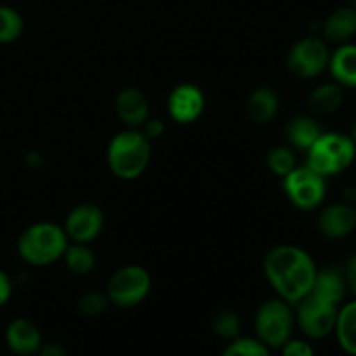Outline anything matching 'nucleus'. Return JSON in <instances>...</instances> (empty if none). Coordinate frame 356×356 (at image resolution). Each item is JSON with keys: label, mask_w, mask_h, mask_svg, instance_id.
I'll return each instance as SVG.
<instances>
[{"label": "nucleus", "mask_w": 356, "mask_h": 356, "mask_svg": "<svg viewBox=\"0 0 356 356\" xmlns=\"http://www.w3.org/2000/svg\"><path fill=\"white\" fill-rule=\"evenodd\" d=\"M263 270L280 299L298 305L312 292L318 268L306 250L296 245H278L264 256Z\"/></svg>", "instance_id": "nucleus-1"}, {"label": "nucleus", "mask_w": 356, "mask_h": 356, "mask_svg": "<svg viewBox=\"0 0 356 356\" xmlns=\"http://www.w3.org/2000/svg\"><path fill=\"white\" fill-rule=\"evenodd\" d=\"M106 156L108 167L118 179H138L152 160V141L139 129H127L113 136Z\"/></svg>", "instance_id": "nucleus-2"}, {"label": "nucleus", "mask_w": 356, "mask_h": 356, "mask_svg": "<svg viewBox=\"0 0 356 356\" xmlns=\"http://www.w3.org/2000/svg\"><path fill=\"white\" fill-rule=\"evenodd\" d=\"M68 247L65 229L52 222H35L21 233L17 252L31 266H47L61 259Z\"/></svg>", "instance_id": "nucleus-3"}, {"label": "nucleus", "mask_w": 356, "mask_h": 356, "mask_svg": "<svg viewBox=\"0 0 356 356\" xmlns=\"http://www.w3.org/2000/svg\"><path fill=\"white\" fill-rule=\"evenodd\" d=\"M306 155V165L309 169L323 177L336 176L353 165L356 145L351 136L344 132H322Z\"/></svg>", "instance_id": "nucleus-4"}, {"label": "nucleus", "mask_w": 356, "mask_h": 356, "mask_svg": "<svg viewBox=\"0 0 356 356\" xmlns=\"http://www.w3.org/2000/svg\"><path fill=\"white\" fill-rule=\"evenodd\" d=\"M294 313L284 299H268L257 308L254 316L256 337L270 350H280L292 337L294 330Z\"/></svg>", "instance_id": "nucleus-5"}, {"label": "nucleus", "mask_w": 356, "mask_h": 356, "mask_svg": "<svg viewBox=\"0 0 356 356\" xmlns=\"http://www.w3.org/2000/svg\"><path fill=\"white\" fill-rule=\"evenodd\" d=\"M149 291H152V277L148 271L136 264H129L111 275L106 296L111 305L118 308H134L148 298Z\"/></svg>", "instance_id": "nucleus-6"}, {"label": "nucleus", "mask_w": 356, "mask_h": 356, "mask_svg": "<svg viewBox=\"0 0 356 356\" xmlns=\"http://www.w3.org/2000/svg\"><path fill=\"white\" fill-rule=\"evenodd\" d=\"M339 306L309 292L298 302L296 323L308 339H323L334 332Z\"/></svg>", "instance_id": "nucleus-7"}, {"label": "nucleus", "mask_w": 356, "mask_h": 356, "mask_svg": "<svg viewBox=\"0 0 356 356\" xmlns=\"http://www.w3.org/2000/svg\"><path fill=\"white\" fill-rule=\"evenodd\" d=\"M284 191L291 204L299 211H315L323 204L327 195L325 177L308 165L296 167L284 177Z\"/></svg>", "instance_id": "nucleus-8"}, {"label": "nucleus", "mask_w": 356, "mask_h": 356, "mask_svg": "<svg viewBox=\"0 0 356 356\" xmlns=\"http://www.w3.org/2000/svg\"><path fill=\"white\" fill-rule=\"evenodd\" d=\"M330 51L323 38L305 37L287 54V68L298 79H315L329 68Z\"/></svg>", "instance_id": "nucleus-9"}, {"label": "nucleus", "mask_w": 356, "mask_h": 356, "mask_svg": "<svg viewBox=\"0 0 356 356\" xmlns=\"http://www.w3.org/2000/svg\"><path fill=\"white\" fill-rule=\"evenodd\" d=\"M104 225V216L97 205L80 204L68 212L65 233L75 243H90L99 236Z\"/></svg>", "instance_id": "nucleus-10"}, {"label": "nucleus", "mask_w": 356, "mask_h": 356, "mask_svg": "<svg viewBox=\"0 0 356 356\" xmlns=\"http://www.w3.org/2000/svg\"><path fill=\"white\" fill-rule=\"evenodd\" d=\"M169 115L177 124H193L205 110V96L195 83H179L174 87L167 99Z\"/></svg>", "instance_id": "nucleus-11"}, {"label": "nucleus", "mask_w": 356, "mask_h": 356, "mask_svg": "<svg viewBox=\"0 0 356 356\" xmlns=\"http://www.w3.org/2000/svg\"><path fill=\"white\" fill-rule=\"evenodd\" d=\"M316 228L320 235L329 240H343L356 229V207L348 202H336L322 209Z\"/></svg>", "instance_id": "nucleus-12"}, {"label": "nucleus", "mask_w": 356, "mask_h": 356, "mask_svg": "<svg viewBox=\"0 0 356 356\" xmlns=\"http://www.w3.org/2000/svg\"><path fill=\"white\" fill-rule=\"evenodd\" d=\"M115 113L129 129H141L149 118V101L136 87H125L115 97Z\"/></svg>", "instance_id": "nucleus-13"}, {"label": "nucleus", "mask_w": 356, "mask_h": 356, "mask_svg": "<svg viewBox=\"0 0 356 356\" xmlns=\"http://www.w3.org/2000/svg\"><path fill=\"white\" fill-rule=\"evenodd\" d=\"M6 343L16 356H35L42 346V332L31 320L14 318L6 329Z\"/></svg>", "instance_id": "nucleus-14"}, {"label": "nucleus", "mask_w": 356, "mask_h": 356, "mask_svg": "<svg viewBox=\"0 0 356 356\" xmlns=\"http://www.w3.org/2000/svg\"><path fill=\"white\" fill-rule=\"evenodd\" d=\"M323 40L327 44H346L356 35V9L351 6L337 7L322 24Z\"/></svg>", "instance_id": "nucleus-15"}, {"label": "nucleus", "mask_w": 356, "mask_h": 356, "mask_svg": "<svg viewBox=\"0 0 356 356\" xmlns=\"http://www.w3.org/2000/svg\"><path fill=\"white\" fill-rule=\"evenodd\" d=\"M348 284L346 277H344V270L339 266H330L316 270L315 284H313L312 294L318 296V298L325 299V301L334 302V305H343L344 298H346Z\"/></svg>", "instance_id": "nucleus-16"}, {"label": "nucleus", "mask_w": 356, "mask_h": 356, "mask_svg": "<svg viewBox=\"0 0 356 356\" xmlns=\"http://www.w3.org/2000/svg\"><path fill=\"white\" fill-rule=\"evenodd\" d=\"M280 99L271 87H257L245 101V115L252 124H270L278 113Z\"/></svg>", "instance_id": "nucleus-17"}, {"label": "nucleus", "mask_w": 356, "mask_h": 356, "mask_svg": "<svg viewBox=\"0 0 356 356\" xmlns=\"http://www.w3.org/2000/svg\"><path fill=\"white\" fill-rule=\"evenodd\" d=\"M334 82L341 87L356 89V44L346 42L330 52L329 68Z\"/></svg>", "instance_id": "nucleus-18"}, {"label": "nucleus", "mask_w": 356, "mask_h": 356, "mask_svg": "<svg viewBox=\"0 0 356 356\" xmlns=\"http://www.w3.org/2000/svg\"><path fill=\"white\" fill-rule=\"evenodd\" d=\"M322 125L309 115H298L285 127V138L292 148L308 152L316 139L322 136Z\"/></svg>", "instance_id": "nucleus-19"}, {"label": "nucleus", "mask_w": 356, "mask_h": 356, "mask_svg": "<svg viewBox=\"0 0 356 356\" xmlns=\"http://www.w3.org/2000/svg\"><path fill=\"white\" fill-rule=\"evenodd\" d=\"M344 103V87L336 82L320 83L312 90L308 97V108L316 117H327L332 115L343 106Z\"/></svg>", "instance_id": "nucleus-20"}, {"label": "nucleus", "mask_w": 356, "mask_h": 356, "mask_svg": "<svg viewBox=\"0 0 356 356\" xmlns=\"http://www.w3.org/2000/svg\"><path fill=\"white\" fill-rule=\"evenodd\" d=\"M334 334L341 350L350 356H356V298L339 306Z\"/></svg>", "instance_id": "nucleus-21"}, {"label": "nucleus", "mask_w": 356, "mask_h": 356, "mask_svg": "<svg viewBox=\"0 0 356 356\" xmlns=\"http://www.w3.org/2000/svg\"><path fill=\"white\" fill-rule=\"evenodd\" d=\"M66 266L72 273L89 275L96 266V254L87 247V243H73V245L66 247L65 254H63Z\"/></svg>", "instance_id": "nucleus-22"}, {"label": "nucleus", "mask_w": 356, "mask_h": 356, "mask_svg": "<svg viewBox=\"0 0 356 356\" xmlns=\"http://www.w3.org/2000/svg\"><path fill=\"white\" fill-rule=\"evenodd\" d=\"M212 332L218 337H222L226 341H233L240 336V329H242V322H240L238 313L233 309L222 308L214 313L211 320Z\"/></svg>", "instance_id": "nucleus-23"}, {"label": "nucleus", "mask_w": 356, "mask_h": 356, "mask_svg": "<svg viewBox=\"0 0 356 356\" xmlns=\"http://www.w3.org/2000/svg\"><path fill=\"white\" fill-rule=\"evenodd\" d=\"M24 30V21L16 9L9 6H0V45L13 44L21 37Z\"/></svg>", "instance_id": "nucleus-24"}, {"label": "nucleus", "mask_w": 356, "mask_h": 356, "mask_svg": "<svg viewBox=\"0 0 356 356\" xmlns=\"http://www.w3.org/2000/svg\"><path fill=\"white\" fill-rule=\"evenodd\" d=\"M266 163L275 176L284 179L287 174H291L296 169V155L291 149V146H275L270 149L266 156Z\"/></svg>", "instance_id": "nucleus-25"}, {"label": "nucleus", "mask_w": 356, "mask_h": 356, "mask_svg": "<svg viewBox=\"0 0 356 356\" xmlns=\"http://www.w3.org/2000/svg\"><path fill=\"white\" fill-rule=\"evenodd\" d=\"M221 356H273L266 344L261 343L257 337H236L229 341Z\"/></svg>", "instance_id": "nucleus-26"}, {"label": "nucleus", "mask_w": 356, "mask_h": 356, "mask_svg": "<svg viewBox=\"0 0 356 356\" xmlns=\"http://www.w3.org/2000/svg\"><path fill=\"white\" fill-rule=\"evenodd\" d=\"M108 305H110V299H108L106 292L94 291V292H87V294H83L82 298H80L79 309L82 315L92 318V316L103 315V313L106 312Z\"/></svg>", "instance_id": "nucleus-27"}, {"label": "nucleus", "mask_w": 356, "mask_h": 356, "mask_svg": "<svg viewBox=\"0 0 356 356\" xmlns=\"http://www.w3.org/2000/svg\"><path fill=\"white\" fill-rule=\"evenodd\" d=\"M282 356H315V350L306 339H289L280 348Z\"/></svg>", "instance_id": "nucleus-28"}, {"label": "nucleus", "mask_w": 356, "mask_h": 356, "mask_svg": "<svg viewBox=\"0 0 356 356\" xmlns=\"http://www.w3.org/2000/svg\"><path fill=\"white\" fill-rule=\"evenodd\" d=\"M139 131H141L143 134L149 139V141H153V139L160 138V136L163 134L165 127H163L162 120H156V118H148V120L143 124V127L139 129Z\"/></svg>", "instance_id": "nucleus-29"}, {"label": "nucleus", "mask_w": 356, "mask_h": 356, "mask_svg": "<svg viewBox=\"0 0 356 356\" xmlns=\"http://www.w3.org/2000/svg\"><path fill=\"white\" fill-rule=\"evenodd\" d=\"M343 270H344V277H346L348 291L353 292V296L356 298V252L348 257L346 266H344Z\"/></svg>", "instance_id": "nucleus-30"}, {"label": "nucleus", "mask_w": 356, "mask_h": 356, "mask_svg": "<svg viewBox=\"0 0 356 356\" xmlns=\"http://www.w3.org/2000/svg\"><path fill=\"white\" fill-rule=\"evenodd\" d=\"M10 296H13V282L6 271L0 270V308L9 302Z\"/></svg>", "instance_id": "nucleus-31"}, {"label": "nucleus", "mask_w": 356, "mask_h": 356, "mask_svg": "<svg viewBox=\"0 0 356 356\" xmlns=\"http://www.w3.org/2000/svg\"><path fill=\"white\" fill-rule=\"evenodd\" d=\"M35 356H66V350L61 343H42L40 350Z\"/></svg>", "instance_id": "nucleus-32"}, {"label": "nucleus", "mask_w": 356, "mask_h": 356, "mask_svg": "<svg viewBox=\"0 0 356 356\" xmlns=\"http://www.w3.org/2000/svg\"><path fill=\"white\" fill-rule=\"evenodd\" d=\"M351 139H353L355 141V145H356V122H355V125H353V129H351Z\"/></svg>", "instance_id": "nucleus-33"}, {"label": "nucleus", "mask_w": 356, "mask_h": 356, "mask_svg": "<svg viewBox=\"0 0 356 356\" xmlns=\"http://www.w3.org/2000/svg\"><path fill=\"white\" fill-rule=\"evenodd\" d=\"M348 6L355 7V9H356V0H348Z\"/></svg>", "instance_id": "nucleus-34"}]
</instances>
